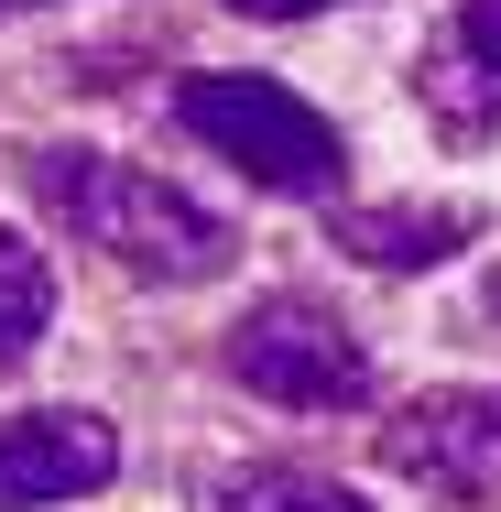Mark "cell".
<instances>
[{
	"label": "cell",
	"mask_w": 501,
	"mask_h": 512,
	"mask_svg": "<svg viewBox=\"0 0 501 512\" xmlns=\"http://www.w3.org/2000/svg\"><path fill=\"white\" fill-rule=\"evenodd\" d=\"M44 327H55V273L22 229H0V371H22L44 349Z\"/></svg>",
	"instance_id": "cell-7"
},
{
	"label": "cell",
	"mask_w": 501,
	"mask_h": 512,
	"mask_svg": "<svg viewBox=\"0 0 501 512\" xmlns=\"http://www.w3.org/2000/svg\"><path fill=\"white\" fill-rule=\"evenodd\" d=\"M458 33H469V55H480V77L501 88V0H458Z\"/></svg>",
	"instance_id": "cell-9"
},
{
	"label": "cell",
	"mask_w": 501,
	"mask_h": 512,
	"mask_svg": "<svg viewBox=\"0 0 501 512\" xmlns=\"http://www.w3.org/2000/svg\"><path fill=\"white\" fill-rule=\"evenodd\" d=\"M229 371H240L251 393L295 404V414H349L360 393H371L360 338H349L327 306H295V295H273V306H251L240 327H229Z\"/></svg>",
	"instance_id": "cell-3"
},
{
	"label": "cell",
	"mask_w": 501,
	"mask_h": 512,
	"mask_svg": "<svg viewBox=\"0 0 501 512\" xmlns=\"http://www.w3.org/2000/svg\"><path fill=\"white\" fill-rule=\"evenodd\" d=\"M382 458H393L403 480H436V491H480L501 458V404H414L382 436Z\"/></svg>",
	"instance_id": "cell-5"
},
{
	"label": "cell",
	"mask_w": 501,
	"mask_h": 512,
	"mask_svg": "<svg viewBox=\"0 0 501 512\" xmlns=\"http://www.w3.org/2000/svg\"><path fill=\"white\" fill-rule=\"evenodd\" d=\"M207 512H371L349 480H316V469H284V458H262V469H218L207 480Z\"/></svg>",
	"instance_id": "cell-6"
},
{
	"label": "cell",
	"mask_w": 501,
	"mask_h": 512,
	"mask_svg": "<svg viewBox=\"0 0 501 512\" xmlns=\"http://www.w3.org/2000/svg\"><path fill=\"white\" fill-rule=\"evenodd\" d=\"M109 469H120V436H109V414H77V404L0 414V512L88 502Z\"/></svg>",
	"instance_id": "cell-4"
},
{
	"label": "cell",
	"mask_w": 501,
	"mask_h": 512,
	"mask_svg": "<svg viewBox=\"0 0 501 512\" xmlns=\"http://www.w3.org/2000/svg\"><path fill=\"white\" fill-rule=\"evenodd\" d=\"M175 120L197 131L207 153H229L251 186H273V197H338V186H349L338 131H327L284 77H186V88H175Z\"/></svg>",
	"instance_id": "cell-2"
},
{
	"label": "cell",
	"mask_w": 501,
	"mask_h": 512,
	"mask_svg": "<svg viewBox=\"0 0 501 512\" xmlns=\"http://www.w3.org/2000/svg\"><path fill=\"white\" fill-rule=\"evenodd\" d=\"M458 240H469V218H447V207H382V218H349V251H360V262H382V273L447 262Z\"/></svg>",
	"instance_id": "cell-8"
},
{
	"label": "cell",
	"mask_w": 501,
	"mask_h": 512,
	"mask_svg": "<svg viewBox=\"0 0 501 512\" xmlns=\"http://www.w3.org/2000/svg\"><path fill=\"white\" fill-rule=\"evenodd\" d=\"M229 11H251V22H305V11H338V0H229Z\"/></svg>",
	"instance_id": "cell-10"
},
{
	"label": "cell",
	"mask_w": 501,
	"mask_h": 512,
	"mask_svg": "<svg viewBox=\"0 0 501 512\" xmlns=\"http://www.w3.org/2000/svg\"><path fill=\"white\" fill-rule=\"evenodd\" d=\"M0 11H22V0H0Z\"/></svg>",
	"instance_id": "cell-11"
},
{
	"label": "cell",
	"mask_w": 501,
	"mask_h": 512,
	"mask_svg": "<svg viewBox=\"0 0 501 512\" xmlns=\"http://www.w3.org/2000/svg\"><path fill=\"white\" fill-rule=\"evenodd\" d=\"M33 197L55 207L77 240H99L120 273H142V284H207V273H229V229L186 186L142 175V164L55 142V153H33Z\"/></svg>",
	"instance_id": "cell-1"
}]
</instances>
